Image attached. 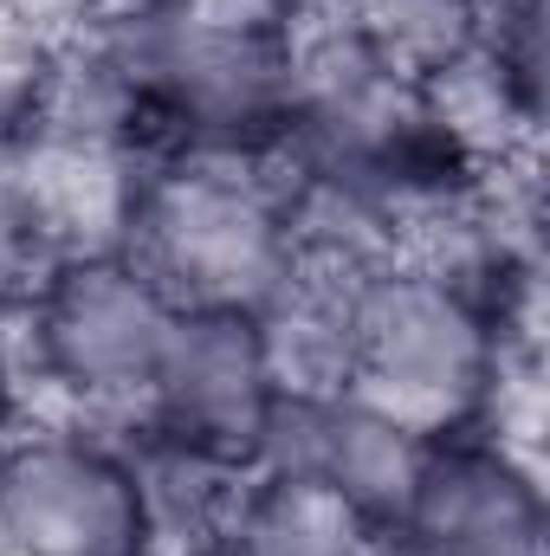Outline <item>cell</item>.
Returning <instances> with one entry per match:
<instances>
[{"instance_id":"cell-1","label":"cell","mask_w":550,"mask_h":556,"mask_svg":"<svg viewBox=\"0 0 550 556\" xmlns=\"http://www.w3.org/2000/svg\"><path fill=\"white\" fill-rule=\"evenodd\" d=\"M505 311L440 253L337 260V382L427 433H453L499 395Z\"/></svg>"},{"instance_id":"cell-2","label":"cell","mask_w":550,"mask_h":556,"mask_svg":"<svg viewBox=\"0 0 550 556\" xmlns=\"http://www.w3.org/2000/svg\"><path fill=\"white\" fill-rule=\"evenodd\" d=\"M111 247L182 311H266L304 266L291 181L260 155L142 162Z\"/></svg>"},{"instance_id":"cell-3","label":"cell","mask_w":550,"mask_h":556,"mask_svg":"<svg viewBox=\"0 0 550 556\" xmlns=\"http://www.w3.org/2000/svg\"><path fill=\"white\" fill-rule=\"evenodd\" d=\"M182 304L142 278L117 247L52 253L26 285L33 369L85 408H137L162 369Z\"/></svg>"},{"instance_id":"cell-4","label":"cell","mask_w":550,"mask_h":556,"mask_svg":"<svg viewBox=\"0 0 550 556\" xmlns=\"http://www.w3.org/2000/svg\"><path fill=\"white\" fill-rule=\"evenodd\" d=\"M0 556H162L137 446L13 427L0 440Z\"/></svg>"},{"instance_id":"cell-5","label":"cell","mask_w":550,"mask_h":556,"mask_svg":"<svg viewBox=\"0 0 550 556\" xmlns=\"http://www.w3.org/2000/svg\"><path fill=\"white\" fill-rule=\"evenodd\" d=\"M427 446H434L427 427H414L343 382H324V389H285L273 402L253 446V472L324 485L330 498L363 511L376 531H389L421 479Z\"/></svg>"},{"instance_id":"cell-6","label":"cell","mask_w":550,"mask_h":556,"mask_svg":"<svg viewBox=\"0 0 550 556\" xmlns=\"http://www.w3.org/2000/svg\"><path fill=\"white\" fill-rule=\"evenodd\" d=\"M278 395H285V376L260 311H182L162 350V369L149 382L142 427L149 440L253 466L260 427Z\"/></svg>"},{"instance_id":"cell-7","label":"cell","mask_w":550,"mask_h":556,"mask_svg":"<svg viewBox=\"0 0 550 556\" xmlns=\"http://www.w3.org/2000/svg\"><path fill=\"white\" fill-rule=\"evenodd\" d=\"M545 485L499 433H434L409 505L389 525V556H545Z\"/></svg>"},{"instance_id":"cell-8","label":"cell","mask_w":550,"mask_h":556,"mask_svg":"<svg viewBox=\"0 0 550 556\" xmlns=\"http://www.w3.org/2000/svg\"><path fill=\"white\" fill-rule=\"evenodd\" d=\"M208 556H389V531H376L324 485L247 472Z\"/></svg>"},{"instance_id":"cell-9","label":"cell","mask_w":550,"mask_h":556,"mask_svg":"<svg viewBox=\"0 0 550 556\" xmlns=\"http://www.w3.org/2000/svg\"><path fill=\"white\" fill-rule=\"evenodd\" d=\"M46 214H39V194H33V175H26V155L0 142V298L7 291H26L39 266L52 260L46 253Z\"/></svg>"},{"instance_id":"cell-10","label":"cell","mask_w":550,"mask_h":556,"mask_svg":"<svg viewBox=\"0 0 550 556\" xmlns=\"http://www.w3.org/2000/svg\"><path fill=\"white\" fill-rule=\"evenodd\" d=\"M117 13L188 20V26H240V33H291L304 0H117Z\"/></svg>"},{"instance_id":"cell-11","label":"cell","mask_w":550,"mask_h":556,"mask_svg":"<svg viewBox=\"0 0 550 556\" xmlns=\"http://www.w3.org/2000/svg\"><path fill=\"white\" fill-rule=\"evenodd\" d=\"M13 433V369H7V356H0V440Z\"/></svg>"},{"instance_id":"cell-12","label":"cell","mask_w":550,"mask_h":556,"mask_svg":"<svg viewBox=\"0 0 550 556\" xmlns=\"http://www.w3.org/2000/svg\"><path fill=\"white\" fill-rule=\"evenodd\" d=\"M304 7H317V0H304ZM324 7H337V13H343V7H350V0H324Z\"/></svg>"}]
</instances>
